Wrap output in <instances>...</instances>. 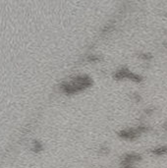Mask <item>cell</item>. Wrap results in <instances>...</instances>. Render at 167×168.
Listing matches in <instances>:
<instances>
[{
    "mask_svg": "<svg viewBox=\"0 0 167 168\" xmlns=\"http://www.w3.org/2000/svg\"><path fill=\"white\" fill-rule=\"evenodd\" d=\"M91 85V80L88 76H79L71 82L63 84L62 89L67 93H74L82 90Z\"/></svg>",
    "mask_w": 167,
    "mask_h": 168,
    "instance_id": "6da1fadb",
    "label": "cell"
},
{
    "mask_svg": "<svg viewBox=\"0 0 167 168\" xmlns=\"http://www.w3.org/2000/svg\"><path fill=\"white\" fill-rule=\"evenodd\" d=\"M152 152L156 155H163V154H165V153H167V147H157V149H154L153 150H152Z\"/></svg>",
    "mask_w": 167,
    "mask_h": 168,
    "instance_id": "3957f363",
    "label": "cell"
},
{
    "mask_svg": "<svg viewBox=\"0 0 167 168\" xmlns=\"http://www.w3.org/2000/svg\"><path fill=\"white\" fill-rule=\"evenodd\" d=\"M115 77L118 79H130V80H132V81H135V82H140L141 81L140 76L135 75V74L131 73L130 71L125 70V69L118 71V72L116 73V75H115Z\"/></svg>",
    "mask_w": 167,
    "mask_h": 168,
    "instance_id": "7a4b0ae2",
    "label": "cell"
}]
</instances>
